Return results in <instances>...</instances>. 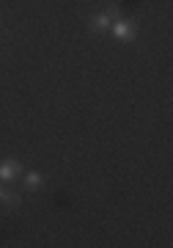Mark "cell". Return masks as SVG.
Returning a JSON list of instances; mask_svg holds the SVG:
<instances>
[{"label": "cell", "mask_w": 173, "mask_h": 248, "mask_svg": "<svg viewBox=\"0 0 173 248\" xmlns=\"http://www.w3.org/2000/svg\"><path fill=\"white\" fill-rule=\"evenodd\" d=\"M22 179H25V187H30V190H36V187H39V185L44 182V177L39 174V171H28V174H25Z\"/></svg>", "instance_id": "277c9868"}, {"label": "cell", "mask_w": 173, "mask_h": 248, "mask_svg": "<svg viewBox=\"0 0 173 248\" xmlns=\"http://www.w3.org/2000/svg\"><path fill=\"white\" fill-rule=\"evenodd\" d=\"M118 19V11L115 9H107L102 11V14H96L94 19H91V31H96V33H104V31H110V25Z\"/></svg>", "instance_id": "7a4b0ae2"}, {"label": "cell", "mask_w": 173, "mask_h": 248, "mask_svg": "<svg viewBox=\"0 0 173 248\" xmlns=\"http://www.w3.org/2000/svg\"><path fill=\"white\" fill-rule=\"evenodd\" d=\"M3 202H6V207H19V204H22V193H19V190L3 193Z\"/></svg>", "instance_id": "5b68a950"}, {"label": "cell", "mask_w": 173, "mask_h": 248, "mask_svg": "<svg viewBox=\"0 0 173 248\" xmlns=\"http://www.w3.org/2000/svg\"><path fill=\"white\" fill-rule=\"evenodd\" d=\"M19 177H22V166H19L17 160H3L0 163V179L3 182H14Z\"/></svg>", "instance_id": "3957f363"}, {"label": "cell", "mask_w": 173, "mask_h": 248, "mask_svg": "<svg viewBox=\"0 0 173 248\" xmlns=\"http://www.w3.org/2000/svg\"><path fill=\"white\" fill-rule=\"evenodd\" d=\"M3 193H6V190H3V187H0V202H3Z\"/></svg>", "instance_id": "8992f818"}, {"label": "cell", "mask_w": 173, "mask_h": 248, "mask_svg": "<svg viewBox=\"0 0 173 248\" xmlns=\"http://www.w3.org/2000/svg\"><path fill=\"white\" fill-rule=\"evenodd\" d=\"M110 31H113V36L118 39V42H132L135 36H138V25L132 22V19H115L110 25Z\"/></svg>", "instance_id": "6da1fadb"}]
</instances>
